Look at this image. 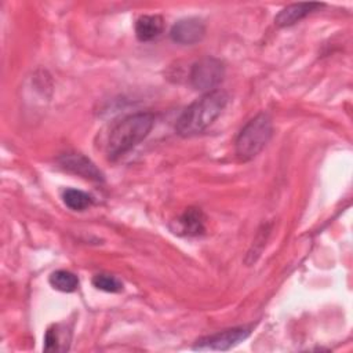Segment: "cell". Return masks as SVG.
<instances>
[{
    "instance_id": "obj_1",
    "label": "cell",
    "mask_w": 353,
    "mask_h": 353,
    "mask_svg": "<svg viewBox=\"0 0 353 353\" xmlns=\"http://www.w3.org/2000/svg\"><path fill=\"white\" fill-rule=\"evenodd\" d=\"M228 101L229 97L225 91L204 92L181 113L175 123L176 134L188 138L205 131L221 116Z\"/></svg>"
},
{
    "instance_id": "obj_2",
    "label": "cell",
    "mask_w": 353,
    "mask_h": 353,
    "mask_svg": "<svg viewBox=\"0 0 353 353\" xmlns=\"http://www.w3.org/2000/svg\"><path fill=\"white\" fill-rule=\"evenodd\" d=\"M154 125V114L150 112H139L123 117L117 121L108 137L106 154L114 161L139 145L152 131Z\"/></svg>"
},
{
    "instance_id": "obj_3",
    "label": "cell",
    "mask_w": 353,
    "mask_h": 353,
    "mask_svg": "<svg viewBox=\"0 0 353 353\" xmlns=\"http://www.w3.org/2000/svg\"><path fill=\"white\" fill-rule=\"evenodd\" d=\"M273 135L272 117L261 112L240 130L234 141V152L240 161H248L258 156Z\"/></svg>"
},
{
    "instance_id": "obj_4",
    "label": "cell",
    "mask_w": 353,
    "mask_h": 353,
    "mask_svg": "<svg viewBox=\"0 0 353 353\" xmlns=\"http://www.w3.org/2000/svg\"><path fill=\"white\" fill-rule=\"evenodd\" d=\"M225 77V65L221 59L205 57L194 62L190 68L189 80L194 90L210 92L218 90L216 87Z\"/></svg>"
},
{
    "instance_id": "obj_5",
    "label": "cell",
    "mask_w": 353,
    "mask_h": 353,
    "mask_svg": "<svg viewBox=\"0 0 353 353\" xmlns=\"http://www.w3.org/2000/svg\"><path fill=\"white\" fill-rule=\"evenodd\" d=\"M252 331V325H240L218 331L196 341L194 350H229L247 339Z\"/></svg>"
},
{
    "instance_id": "obj_6",
    "label": "cell",
    "mask_w": 353,
    "mask_h": 353,
    "mask_svg": "<svg viewBox=\"0 0 353 353\" xmlns=\"http://www.w3.org/2000/svg\"><path fill=\"white\" fill-rule=\"evenodd\" d=\"M59 167L70 174L79 175L84 179H90L94 182H102L103 174L101 170L84 154L76 153V152H68L59 156L58 159Z\"/></svg>"
},
{
    "instance_id": "obj_7",
    "label": "cell",
    "mask_w": 353,
    "mask_h": 353,
    "mask_svg": "<svg viewBox=\"0 0 353 353\" xmlns=\"http://www.w3.org/2000/svg\"><path fill=\"white\" fill-rule=\"evenodd\" d=\"M205 36V25L199 18H183L175 22L170 30V37L174 43L192 46L203 40Z\"/></svg>"
},
{
    "instance_id": "obj_8",
    "label": "cell",
    "mask_w": 353,
    "mask_h": 353,
    "mask_svg": "<svg viewBox=\"0 0 353 353\" xmlns=\"http://www.w3.org/2000/svg\"><path fill=\"white\" fill-rule=\"evenodd\" d=\"M323 7H324L323 3H314V1L290 4L279 11V14L274 17V23L280 28L295 25L296 22H299L309 14H312Z\"/></svg>"
},
{
    "instance_id": "obj_9",
    "label": "cell",
    "mask_w": 353,
    "mask_h": 353,
    "mask_svg": "<svg viewBox=\"0 0 353 353\" xmlns=\"http://www.w3.org/2000/svg\"><path fill=\"white\" fill-rule=\"evenodd\" d=\"M176 222L179 228L178 233L188 237L200 236L205 230V216L203 211L196 207L186 208Z\"/></svg>"
},
{
    "instance_id": "obj_10",
    "label": "cell",
    "mask_w": 353,
    "mask_h": 353,
    "mask_svg": "<svg viewBox=\"0 0 353 353\" xmlns=\"http://www.w3.org/2000/svg\"><path fill=\"white\" fill-rule=\"evenodd\" d=\"M164 21L160 15H142L135 22V36L139 41H150L160 36Z\"/></svg>"
},
{
    "instance_id": "obj_11",
    "label": "cell",
    "mask_w": 353,
    "mask_h": 353,
    "mask_svg": "<svg viewBox=\"0 0 353 353\" xmlns=\"http://www.w3.org/2000/svg\"><path fill=\"white\" fill-rule=\"evenodd\" d=\"M70 345V331L61 324H52L44 335L46 352H66Z\"/></svg>"
},
{
    "instance_id": "obj_12",
    "label": "cell",
    "mask_w": 353,
    "mask_h": 353,
    "mask_svg": "<svg viewBox=\"0 0 353 353\" xmlns=\"http://www.w3.org/2000/svg\"><path fill=\"white\" fill-rule=\"evenodd\" d=\"M62 200L65 205L73 211H84L94 203L92 197L88 193L73 188H68L62 192Z\"/></svg>"
},
{
    "instance_id": "obj_13",
    "label": "cell",
    "mask_w": 353,
    "mask_h": 353,
    "mask_svg": "<svg viewBox=\"0 0 353 353\" xmlns=\"http://www.w3.org/2000/svg\"><path fill=\"white\" fill-rule=\"evenodd\" d=\"M52 288L61 291V292H73L79 287V279L74 273L69 270H55L51 273L48 279Z\"/></svg>"
},
{
    "instance_id": "obj_14",
    "label": "cell",
    "mask_w": 353,
    "mask_h": 353,
    "mask_svg": "<svg viewBox=\"0 0 353 353\" xmlns=\"http://www.w3.org/2000/svg\"><path fill=\"white\" fill-rule=\"evenodd\" d=\"M92 285L105 292H120L123 290V283L117 277L106 273L95 274L92 277Z\"/></svg>"
}]
</instances>
